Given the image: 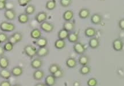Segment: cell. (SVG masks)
I'll return each mask as SVG.
<instances>
[{"label": "cell", "instance_id": "6da1fadb", "mask_svg": "<svg viewBox=\"0 0 124 86\" xmlns=\"http://www.w3.org/2000/svg\"><path fill=\"white\" fill-rule=\"evenodd\" d=\"M37 50H38L36 48V47L32 45H27L25 46L24 48V51L25 55L31 59H32L36 56Z\"/></svg>", "mask_w": 124, "mask_h": 86}, {"label": "cell", "instance_id": "7a4b0ae2", "mask_svg": "<svg viewBox=\"0 0 124 86\" xmlns=\"http://www.w3.org/2000/svg\"><path fill=\"white\" fill-rule=\"evenodd\" d=\"M16 26L13 23L7 22V21H3L0 24V29L2 32H10L15 30Z\"/></svg>", "mask_w": 124, "mask_h": 86}, {"label": "cell", "instance_id": "3957f363", "mask_svg": "<svg viewBox=\"0 0 124 86\" xmlns=\"http://www.w3.org/2000/svg\"><path fill=\"white\" fill-rule=\"evenodd\" d=\"M73 50L74 52L77 54L82 55L85 53L86 50V48L85 45L82 43L77 42L74 44L73 46Z\"/></svg>", "mask_w": 124, "mask_h": 86}, {"label": "cell", "instance_id": "277c9868", "mask_svg": "<svg viewBox=\"0 0 124 86\" xmlns=\"http://www.w3.org/2000/svg\"><path fill=\"white\" fill-rule=\"evenodd\" d=\"M40 27L43 31L46 32V33H50L53 31L54 29V25L53 24L46 21L40 24Z\"/></svg>", "mask_w": 124, "mask_h": 86}, {"label": "cell", "instance_id": "5b68a950", "mask_svg": "<svg viewBox=\"0 0 124 86\" xmlns=\"http://www.w3.org/2000/svg\"><path fill=\"white\" fill-rule=\"evenodd\" d=\"M4 16L8 20L13 21L16 18V13L14 9H6L4 12Z\"/></svg>", "mask_w": 124, "mask_h": 86}, {"label": "cell", "instance_id": "8992f818", "mask_svg": "<svg viewBox=\"0 0 124 86\" xmlns=\"http://www.w3.org/2000/svg\"><path fill=\"white\" fill-rule=\"evenodd\" d=\"M113 48L114 50L119 52L122 50L124 48V43L120 39H116L113 42Z\"/></svg>", "mask_w": 124, "mask_h": 86}, {"label": "cell", "instance_id": "52a82bcc", "mask_svg": "<svg viewBox=\"0 0 124 86\" xmlns=\"http://www.w3.org/2000/svg\"><path fill=\"white\" fill-rule=\"evenodd\" d=\"M43 61L39 57H37L34 59L33 60L31 61V65L32 68L35 69V70H38L40 69L43 66Z\"/></svg>", "mask_w": 124, "mask_h": 86}, {"label": "cell", "instance_id": "ba28073f", "mask_svg": "<svg viewBox=\"0 0 124 86\" xmlns=\"http://www.w3.org/2000/svg\"><path fill=\"white\" fill-rule=\"evenodd\" d=\"M47 13L45 12H40L36 15L35 18L36 21L39 24H41L47 19Z\"/></svg>", "mask_w": 124, "mask_h": 86}, {"label": "cell", "instance_id": "9c48e42d", "mask_svg": "<svg viewBox=\"0 0 124 86\" xmlns=\"http://www.w3.org/2000/svg\"><path fill=\"white\" fill-rule=\"evenodd\" d=\"M49 49L46 47L39 48L37 50L36 56L39 58L44 57L46 56L49 54Z\"/></svg>", "mask_w": 124, "mask_h": 86}, {"label": "cell", "instance_id": "30bf717a", "mask_svg": "<svg viewBox=\"0 0 124 86\" xmlns=\"http://www.w3.org/2000/svg\"><path fill=\"white\" fill-rule=\"evenodd\" d=\"M102 16L100 14L95 13L91 17V22L94 25H99L102 22Z\"/></svg>", "mask_w": 124, "mask_h": 86}, {"label": "cell", "instance_id": "8fae6325", "mask_svg": "<svg viewBox=\"0 0 124 86\" xmlns=\"http://www.w3.org/2000/svg\"><path fill=\"white\" fill-rule=\"evenodd\" d=\"M12 75L15 77H19L23 73V69L20 66H15L11 70Z\"/></svg>", "mask_w": 124, "mask_h": 86}, {"label": "cell", "instance_id": "7c38bea8", "mask_svg": "<svg viewBox=\"0 0 124 86\" xmlns=\"http://www.w3.org/2000/svg\"><path fill=\"white\" fill-rule=\"evenodd\" d=\"M75 23L72 21H65L63 24V28L65 30H66L67 31H68L70 33L71 32L73 31L75 29Z\"/></svg>", "mask_w": 124, "mask_h": 86}, {"label": "cell", "instance_id": "4fadbf2b", "mask_svg": "<svg viewBox=\"0 0 124 86\" xmlns=\"http://www.w3.org/2000/svg\"><path fill=\"white\" fill-rule=\"evenodd\" d=\"M56 79L54 77V75L50 74L46 76L45 79V84L48 86H54L56 84Z\"/></svg>", "mask_w": 124, "mask_h": 86}, {"label": "cell", "instance_id": "5bb4252c", "mask_svg": "<svg viewBox=\"0 0 124 86\" xmlns=\"http://www.w3.org/2000/svg\"><path fill=\"white\" fill-rule=\"evenodd\" d=\"M90 16V11L87 8H82L79 12V17L81 19H86Z\"/></svg>", "mask_w": 124, "mask_h": 86}, {"label": "cell", "instance_id": "9a60e30c", "mask_svg": "<svg viewBox=\"0 0 124 86\" xmlns=\"http://www.w3.org/2000/svg\"><path fill=\"white\" fill-rule=\"evenodd\" d=\"M89 46L91 49H97L100 46V40L97 37H91L89 41Z\"/></svg>", "mask_w": 124, "mask_h": 86}, {"label": "cell", "instance_id": "2e32d148", "mask_svg": "<svg viewBox=\"0 0 124 86\" xmlns=\"http://www.w3.org/2000/svg\"><path fill=\"white\" fill-rule=\"evenodd\" d=\"M45 75L44 72L43 71L39 70H36L33 73V78L36 80H41L43 79Z\"/></svg>", "mask_w": 124, "mask_h": 86}, {"label": "cell", "instance_id": "e0dca14e", "mask_svg": "<svg viewBox=\"0 0 124 86\" xmlns=\"http://www.w3.org/2000/svg\"><path fill=\"white\" fill-rule=\"evenodd\" d=\"M12 76L11 71L7 69H2L0 71V77L5 80H8Z\"/></svg>", "mask_w": 124, "mask_h": 86}, {"label": "cell", "instance_id": "ac0fdd59", "mask_svg": "<svg viewBox=\"0 0 124 86\" xmlns=\"http://www.w3.org/2000/svg\"><path fill=\"white\" fill-rule=\"evenodd\" d=\"M9 60L7 57L3 56L0 57V68L1 69H7L9 67Z\"/></svg>", "mask_w": 124, "mask_h": 86}, {"label": "cell", "instance_id": "d6986e66", "mask_svg": "<svg viewBox=\"0 0 124 86\" xmlns=\"http://www.w3.org/2000/svg\"><path fill=\"white\" fill-rule=\"evenodd\" d=\"M89 61H90L89 57L86 56V55H80V56L78 59L79 64L82 66L88 65V64L89 63Z\"/></svg>", "mask_w": 124, "mask_h": 86}, {"label": "cell", "instance_id": "ffe728a7", "mask_svg": "<svg viewBox=\"0 0 124 86\" xmlns=\"http://www.w3.org/2000/svg\"><path fill=\"white\" fill-rule=\"evenodd\" d=\"M74 14L73 11L71 10H66V12L63 13V18L65 21H70L73 19Z\"/></svg>", "mask_w": 124, "mask_h": 86}, {"label": "cell", "instance_id": "44dd1931", "mask_svg": "<svg viewBox=\"0 0 124 86\" xmlns=\"http://www.w3.org/2000/svg\"><path fill=\"white\" fill-rule=\"evenodd\" d=\"M66 64L67 67L70 68H74L77 67V61L75 58L69 57L67 59L66 61Z\"/></svg>", "mask_w": 124, "mask_h": 86}, {"label": "cell", "instance_id": "7402d4cb", "mask_svg": "<svg viewBox=\"0 0 124 86\" xmlns=\"http://www.w3.org/2000/svg\"><path fill=\"white\" fill-rule=\"evenodd\" d=\"M30 36L31 37V38H32L33 39L36 40H37L40 39V38L41 37V30H40L39 29H38V28L33 29L31 32Z\"/></svg>", "mask_w": 124, "mask_h": 86}, {"label": "cell", "instance_id": "603a6c76", "mask_svg": "<svg viewBox=\"0 0 124 86\" xmlns=\"http://www.w3.org/2000/svg\"><path fill=\"white\" fill-rule=\"evenodd\" d=\"M96 33H97L96 30L92 27L87 28L85 30V36L89 38L94 37L96 35Z\"/></svg>", "mask_w": 124, "mask_h": 86}, {"label": "cell", "instance_id": "cb8c5ba5", "mask_svg": "<svg viewBox=\"0 0 124 86\" xmlns=\"http://www.w3.org/2000/svg\"><path fill=\"white\" fill-rule=\"evenodd\" d=\"M36 44L39 48H43L46 47L48 44V40L44 37H41L40 39L37 40Z\"/></svg>", "mask_w": 124, "mask_h": 86}, {"label": "cell", "instance_id": "d4e9b609", "mask_svg": "<svg viewBox=\"0 0 124 86\" xmlns=\"http://www.w3.org/2000/svg\"><path fill=\"white\" fill-rule=\"evenodd\" d=\"M78 39L79 35L76 32H71V33H70L67 38L68 40H69L70 43H74V44L78 42Z\"/></svg>", "mask_w": 124, "mask_h": 86}, {"label": "cell", "instance_id": "484cf974", "mask_svg": "<svg viewBox=\"0 0 124 86\" xmlns=\"http://www.w3.org/2000/svg\"><path fill=\"white\" fill-rule=\"evenodd\" d=\"M54 46L56 49L58 50H62V49L64 48L66 46V43L64 40L58 39L55 41Z\"/></svg>", "mask_w": 124, "mask_h": 86}, {"label": "cell", "instance_id": "4316f807", "mask_svg": "<svg viewBox=\"0 0 124 86\" xmlns=\"http://www.w3.org/2000/svg\"><path fill=\"white\" fill-rule=\"evenodd\" d=\"M29 20V16L26 13H21L18 16V21L20 24H24L28 22Z\"/></svg>", "mask_w": 124, "mask_h": 86}, {"label": "cell", "instance_id": "83f0119b", "mask_svg": "<svg viewBox=\"0 0 124 86\" xmlns=\"http://www.w3.org/2000/svg\"><path fill=\"white\" fill-rule=\"evenodd\" d=\"M69 33L70 32L67 31V30H65L63 28L62 29H60L58 33V37L59 39L64 40H65L68 38Z\"/></svg>", "mask_w": 124, "mask_h": 86}, {"label": "cell", "instance_id": "f1b7e54d", "mask_svg": "<svg viewBox=\"0 0 124 86\" xmlns=\"http://www.w3.org/2000/svg\"><path fill=\"white\" fill-rule=\"evenodd\" d=\"M56 7V2L55 0H49L46 4V8L48 10H53Z\"/></svg>", "mask_w": 124, "mask_h": 86}, {"label": "cell", "instance_id": "f546056e", "mask_svg": "<svg viewBox=\"0 0 124 86\" xmlns=\"http://www.w3.org/2000/svg\"><path fill=\"white\" fill-rule=\"evenodd\" d=\"M36 11V7L33 5L30 4L27 5L25 9V13H26L28 15H32L35 13Z\"/></svg>", "mask_w": 124, "mask_h": 86}, {"label": "cell", "instance_id": "4dcf8cb0", "mask_svg": "<svg viewBox=\"0 0 124 86\" xmlns=\"http://www.w3.org/2000/svg\"><path fill=\"white\" fill-rule=\"evenodd\" d=\"M91 72V68L88 65L82 66L79 70V72L82 75H87Z\"/></svg>", "mask_w": 124, "mask_h": 86}, {"label": "cell", "instance_id": "1f68e13d", "mask_svg": "<svg viewBox=\"0 0 124 86\" xmlns=\"http://www.w3.org/2000/svg\"><path fill=\"white\" fill-rule=\"evenodd\" d=\"M61 69V67L58 64H52L51 65L49 66L48 71L49 72L51 73V74L53 75L54 73H55L57 71H58L59 70Z\"/></svg>", "mask_w": 124, "mask_h": 86}, {"label": "cell", "instance_id": "d6a6232c", "mask_svg": "<svg viewBox=\"0 0 124 86\" xmlns=\"http://www.w3.org/2000/svg\"><path fill=\"white\" fill-rule=\"evenodd\" d=\"M3 47H4V49L5 52H11L13 50L14 44L10 43L9 41H7Z\"/></svg>", "mask_w": 124, "mask_h": 86}, {"label": "cell", "instance_id": "836d02e7", "mask_svg": "<svg viewBox=\"0 0 124 86\" xmlns=\"http://www.w3.org/2000/svg\"><path fill=\"white\" fill-rule=\"evenodd\" d=\"M9 37L4 32H0V41L1 43H7L8 41Z\"/></svg>", "mask_w": 124, "mask_h": 86}, {"label": "cell", "instance_id": "e575fe53", "mask_svg": "<svg viewBox=\"0 0 124 86\" xmlns=\"http://www.w3.org/2000/svg\"><path fill=\"white\" fill-rule=\"evenodd\" d=\"M72 0H60V4L62 7H67L72 4Z\"/></svg>", "mask_w": 124, "mask_h": 86}, {"label": "cell", "instance_id": "d590c367", "mask_svg": "<svg viewBox=\"0 0 124 86\" xmlns=\"http://www.w3.org/2000/svg\"><path fill=\"white\" fill-rule=\"evenodd\" d=\"M87 84L88 86H97L98 85V81L95 78H92L88 80Z\"/></svg>", "mask_w": 124, "mask_h": 86}, {"label": "cell", "instance_id": "8d00e7d4", "mask_svg": "<svg viewBox=\"0 0 124 86\" xmlns=\"http://www.w3.org/2000/svg\"><path fill=\"white\" fill-rule=\"evenodd\" d=\"M53 75L56 79H59V78H61L64 76V71L62 69H60V70L57 71L55 73H54Z\"/></svg>", "mask_w": 124, "mask_h": 86}, {"label": "cell", "instance_id": "74e56055", "mask_svg": "<svg viewBox=\"0 0 124 86\" xmlns=\"http://www.w3.org/2000/svg\"><path fill=\"white\" fill-rule=\"evenodd\" d=\"M12 35L15 38L16 40L17 41L18 43L20 42V41L23 40V35L21 34V33H20V32H15V33H14Z\"/></svg>", "mask_w": 124, "mask_h": 86}, {"label": "cell", "instance_id": "f35d334b", "mask_svg": "<svg viewBox=\"0 0 124 86\" xmlns=\"http://www.w3.org/2000/svg\"><path fill=\"white\" fill-rule=\"evenodd\" d=\"M32 0H18V4L20 7H27Z\"/></svg>", "mask_w": 124, "mask_h": 86}, {"label": "cell", "instance_id": "ab89813d", "mask_svg": "<svg viewBox=\"0 0 124 86\" xmlns=\"http://www.w3.org/2000/svg\"><path fill=\"white\" fill-rule=\"evenodd\" d=\"M118 27L121 30H124V18H122L119 21Z\"/></svg>", "mask_w": 124, "mask_h": 86}, {"label": "cell", "instance_id": "60d3db41", "mask_svg": "<svg viewBox=\"0 0 124 86\" xmlns=\"http://www.w3.org/2000/svg\"><path fill=\"white\" fill-rule=\"evenodd\" d=\"M8 41H9L10 43H11L13 44H14V45H15V44H17V43H18L17 41L16 40L15 38L14 37L12 36V35H11V36H10V37H9V39H8Z\"/></svg>", "mask_w": 124, "mask_h": 86}, {"label": "cell", "instance_id": "b9f144b4", "mask_svg": "<svg viewBox=\"0 0 124 86\" xmlns=\"http://www.w3.org/2000/svg\"><path fill=\"white\" fill-rule=\"evenodd\" d=\"M0 86H12L9 81L4 80L0 83Z\"/></svg>", "mask_w": 124, "mask_h": 86}, {"label": "cell", "instance_id": "7bdbcfd3", "mask_svg": "<svg viewBox=\"0 0 124 86\" xmlns=\"http://www.w3.org/2000/svg\"><path fill=\"white\" fill-rule=\"evenodd\" d=\"M6 4H7V2H0V10H2L6 9Z\"/></svg>", "mask_w": 124, "mask_h": 86}, {"label": "cell", "instance_id": "ee69618b", "mask_svg": "<svg viewBox=\"0 0 124 86\" xmlns=\"http://www.w3.org/2000/svg\"><path fill=\"white\" fill-rule=\"evenodd\" d=\"M5 50H4V47L0 45V57L4 56L5 54Z\"/></svg>", "mask_w": 124, "mask_h": 86}, {"label": "cell", "instance_id": "f6af8a7d", "mask_svg": "<svg viewBox=\"0 0 124 86\" xmlns=\"http://www.w3.org/2000/svg\"><path fill=\"white\" fill-rule=\"evenodd\" d=\"M35 86H48L45 83H38L36 84Z\"/></svg>", "mask_w": 124, "mask_h": 86}, {"label": "cell", "instance_id": "bcb514c9", "mask_svg": "<svg viewBox=\"0 0 124 86\" xmlns=\"http://www.w3.org/2000/svg\"><path fill=\"white\" fill-rule=\"evenodd\" d=\"M0 2H7V0H0Z\"/></svg>", "mask_w": 124, "mask_h": 86}, {"label": "cell", "instance_id": "7dc6e473", "mask_svg": "<svg viewBox=\"0 0 124 86\" xmlns=\"http://www.w3.org/2000/svg\"><path fill=\"white\" fill-rule=\"evenodd\" d=\"M21 86V85H20V84H14L13 86Z\"/></svg>", "mask_w": 124, "mask_h": 86}, {"label": "cell", "instance_id": "c3c4849f", "mask_svg": "<svg viewBox=\"0 0 124 86\" xmlns=\"http://www.w3.org/2000/svg\"><path fill=\"white\" fill-rule=\"evenodd\" d=\"M1 41H0V45H1Z\"/></svg>", "mask_w": 124, "mask_h": 86}]
</instances>
